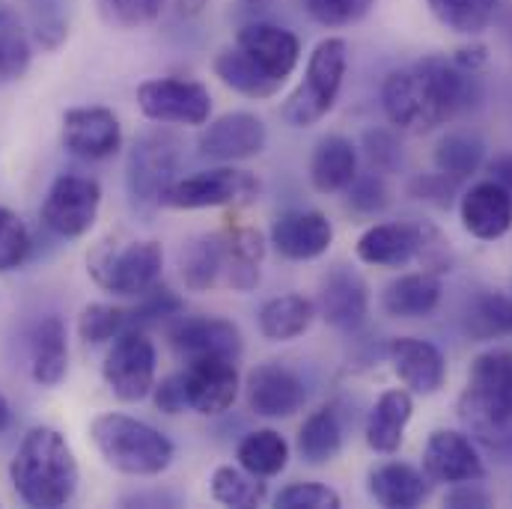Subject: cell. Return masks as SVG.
Returning a JSON list of instances; mask_svg holds the SVG:
<instances>
[{"instance_id": "cell-1", "label": "cell", "mask_w": 512, "mask_h": 509, "mask_svg": "<svg viewBox=\"0 0 512 509\" xmlns=\"http://www.w3.org/2000/svg\"><path fill=\"white\" fill-rule=\"evenodd\" d=\"M474 75L447 57H426L408 69H396L384 78V114L393 126L414 134L444 126L480 96Z\"/></svg>"}, {"instance_id": "cell-2", "label": "cell", "mask_w": 512, "mask_h": 509, "mask_svg": "<svg viewBox=\"0 0 512 509\" xmlns=\"http://www.w3.org/2000/svg\"><path fill=\"white\" fill-rule=\"evenodd\" d=\"M9 480L27 507L60 509L72 504L81 471L69 441L57 429L33 426L9 462Z\"/></svg>"}, {"instance_id": "cell-3", "label": "cell", "mask_w": 512, "mask_h": 509, "mask_svg": "<svg viewBox=\"0 0 512 509\" xmlns=\"http://www.w3.org/2000/svg\"><path fill=\"white\" fill-rule=\"evenodd\" d=\"M265 256L262 233L254 227H230L224 233L197 236L179 254V271L191 292L259 286V262Z\"/></svg>"}, {"instance_id": "cell-4", "label": "cell", "mask_w": 512, "mask_h": 509, "mask_svg": "<svg viewBox=\"0 0 512 509\" xmlns=\"http://www.w3.org/2000/svg\"><path fill=\"white\" fill-rule=\"evenodd\" d=\"M459 417L489 450H512V352L492 349L471 361Z\"/></svg>"}, {"instance_id": "cell-5", "label": "cell", "mask_w": 512, "mask_h": 509, "mask_svg": "<svg viewBox=\"0 0 512 509\" xmlns=\"http://www.w3.org/2000/svg\"><path fill=\"white\" fill-rule=\"evenodd\" d=\"M90 438L108 468L128 477H158L173 462V441L155 426L120 411L99 414L90 423Z\"/></svg>"}, {"instance_id": "cell-6", "label": "cell", "mask_w": 512, "mask_h": 509, "mask_svg": "<svg viewBox=\"0 0 512 509\" xmlns=\"http://www.w3.org/2000/svg\"><path fill=\"white\" fill-rule=\"evenodd\" d=\"M349 63V45L340 36H328L310 54L304 81L292 90L283 105V120L292 128L316 126L334 108Z\"/></svg>"}, {"instance_id": "cell-7", "label": "cell", "mask_w": 512, "mask_h": 509, "mask_svg": "<svg viewBox=\"0 0 512 509\" xmlns=\"http://www.w3.org/2000/svg\"><path fill=\"white\" fill-rule=\"evenodd\" d=\"M164 268V251L161 242L143 239L117 245L111 239L99 242L87 256V271L105 292L123 295V298H140L152 286H158Z\"/></svg>"}, {"instance_id": "cell-8", "label": "cell", "mask_w": 512, "mask_h": 509, "mask_svg": "<svg viewBox=\"0 0 512 509\" xmlns=\"http://www.w3.org/2000/svg\"><path fill=\"white\" fill-rule=\"evenodd\" d=\"M259 197V182L248 170H233V167H215L203 170L185 179H173L158 206L164 209H215V206H248Z\"/></svg>"}, {"instance_id": "cell-9", "label": "cell", "mask_w": 512, "mask_h": 509, "mask_svg": "<svg viewBox=\"0 0 512 509\" xmlns=\"http://www.w3.org/2000/svg\"><path fill=\"white\" fill-rule=\"evenodd\" d=\"M102 209V188L90 176L63 173L51 182L42 203V224L60 239H81L93 230Z\"/></svg>"}, {"instance_id": "cell-10", "label": "cell", "mask_w": 512, "mask_h": 509, "mask_svg": "<svg viewBox=\"0 0 512 509\" xmlns=\"http://www.w3.org/2000/svg\"><path fill=\"white\" fill-rule=\"evenodd\" d=\"M182 143L170 131H149L134 140L128 155L126 185L137 206H152L161 200L164 188L176 179Z\"/></svg>"}, {"instance_id": "cell-11", "label": "cell", "mask_w": 512, "mask_h": 509, "mask_svg": "<svg viewBox=\"0 0 512 509\" xmlns=\"http://www.w3.org/2000/svg\"><path fill=\"white\" fill-rule=\"evenodd\" d=\"M155 343L143 328H126L105 355L102 376L120 402H140L155 387Z\"/></svg>"}, {"instance_id": "cell-12", "label": "cell", "mask_w": 512, "mask_h": 509, "mask_svg": "<svg viewBox=\"0 0 512 509\" xmlns=\"http://www.w3.org/2000/svg\"><path fill=\"white\" fill-rule=\"evenodd\" d=\"M137 108L155 123L206 126L212 117V96L200 81L152 78L137 87Z\"/></svg>"}, {"instance_id": "cell-13", "label": "cell", "mask_w": 512, "mask_h": 509, "mask_svg": "<svg viewBox=\"0 0 512 509\" xmlns=\"http://www.w3.org/2000/svg\"><path fill=\"white\" fill-rule=\"evenodd\" d=\"M170 346L176 349V355L185 364L203 361V358H227V361L239 364V358L245 352L239 325H233L230 319H218V316L182 319L170 331Z\"/></svg>"}, {"instance_id": "cell-14", "label": "cell", "mask_w": 512, "mask_h": 509, "mask_svg": "<svg viewBox=\"0 0 512 509\" xmlns=\"http://www.w3.org/2000/svg\"><path fill=\"white\" fill-rule=\"evenodd\" d=\"M265 143H268L265 123L254 114L236 111V114H224V117L212 120L200 131L197 152L206 161L233 164V161L256 158L265 149Z\"/></svg>"}, {"instance_id": "cell-15", "label": "cell", "mask_w": 512, "mask_h": 509, "mask_svg": "<svg viewBox=\"0 0 512 509\" xmlns=\"http://www.w3.org/2000/svg\"><path fill=\"white\" fill-rule=\"evenodd\" d=\"M423 474L432 483H480L486 477V465L465 432L435 429L423 447Z\"/></svg>"}, {"instance_id": "cell-16", "label": "cell", "mask_w": 512, "mask_h": 509, "mask_svg": "<svg viewBox=\"0 0 512 509\" xmlns=\"http://www.w3.org/2000/svg\"><path fill=\"white\" fill-rule=\"evenodd\" d=\"M245 393H248L251 411L259 417H268V420L292 417L307 402V390H304V382L298 379V373H292L289 367H283L277 361H265V364L254 367L248 373Z\"/></svg>"}, {"instance_id": "cell-17", "label": "cell", "mask_w": 512, "mask_h": 509, "mask_svg": "<svg viewBox=\"0 0 512 509\" xmlns=\"http://www.w3.org/2000/svg\"><path fill=\"white\" fill-rule=\"evenodd\" d=\"M63 146L90 161H102L120 152L123 126L111 108H72L63 114Z\"/></svg>"}, {"instance_id": "cell-18", "label": "cell", "mask_w": 512, "mask_h": 509, "mask_svg": "<svg viewBox=\"0 0 512 509\" xmlns=\"http://www.w3.org/2000/svg\"><path fill=\"white\" fill-rule=\"evenodd\" d=\"M271 245L283 259L310 262L328 254V248L334 245V224L328 221V215L313 209L283 212L271 224Z\"/></svg>"}, {"instance_id": "cell-19", "label": "cell", "mask_w": 512, "mask_h": 509, "mask_svg": "<svg viewBox=\"0 0 512 509\" xmlns=\"http://www.w3.org/2000/svg\"><path fill=\"white\" fill-rule=\"evenodd\" d=\"M185 390H188V408L197 414H224L236 396H239V370L236 361L227 358H203L191 361L182 370Z\"/></svg>"}, {"instance_id": "cell-20", "label": "cell", "mask_w": 512, "mask_h": 509, "mask_svg": "<svg viewBox=\"0 0 512 509\" xmlns=\"http://www.w3.org/2000/svg\"><path fill=\"white\" fill-rule=\"evenodd\" d=\"M370 310V289L364 283V277L346 265H334L319 289V301H316V313L340 328V331H352L364 322Z\"/></svg>"}, {"instance_id": "cell-21", "label": "cell", "mask_w": 512, "mask_h": 509, "mask_svg": "<svg viewBox=\"0 0 512 509\" xmlns=\"http://www.w3.org/2000/svg\"><path fill=\"white\" fill-rule=\"evenodd\" d=\"M236 45L254 60L265 75H271L280 84L295 72V66L301 60V42H298V36L292 30L277 27V24H268V21L245 24L239 30Z\"/></svg>"}, {"instance_id": "cell-22", "label": "cell", "mask_w": 512, "mask_h": 509, "mask_svg": "<svg viewBox=\"0 0 512 509\" xmlns=\"http://www.w3.org/2000/svg\"><path fill=\"white\" fill-rule=\"evenodd\" d=\"M387 355H390V364H393V373L399 376V382L420 396L438 393L447 382V358L429 340L396 337L390 343Z\"/></svg>"}, {"instance_id": "cell-23", "label": "cell", "mask_w": 512, "mask_h": 509, "mask_svg": "<svg viewBox=\"0 0 512 509\" xmlns=\"http://www.w3.org/2000/svg\"><path fill=\"white\" fill-rule=\"evenodd\" d=\"M462 227L480 239V242H495L504 239L512 230V197L504 185L495 179L477 182L459 203Z\"/></svg>"}, {"instance_id": "cell-24", "label": "cell", "mask_w": 512, "mask_h": 509, "mask_svg": "<svg viewBox=\"0 0 512 509\" xmlns=\"http://www.w3.org/2000/svg\"><path fill=\"white\" fill-rule=\"evenodd\" d=\"M69 373V343L60 316H45L30 334V376L42 387H57Z\"/></svg>"}, {"instance_id": "cell-25", "label": "cell", "mask_w": 512, "mask_h": 509, "mask_svg": "<svg viewBox=\"0 0 512 509\" xmlns=\"http://www.w3.org/2000/svg\"><path fill=\"white\" fill-rule=\"evenodd\" d=\"M358 176V149L343 134H328L316 143L310 158V182L319 194H337Z\"/></svg>"}, {"instance_id": "cell-26", "label": "cell", "mask_w": 512, "mask_h": 509, "mask_svg": "<svg viewBox=\"0 0 512 509\" xmlns=\"http://www.w3.org/2000/svg\"><path fill=\"white\" fill-rule=\"evenodd\" d=\"M367 489L382 507L414 509L429 498V477L405 462H387L370 471Z\"/></svg>"}, {"instance_id": "cell-27", "label": "cell", "mask_w": 512, "mask_h": 509, "mask_svg": "<svg viewBox=\"0 0 512 509\" xmlns=\"http://www.w3.org/2000/svg\"><path fill=\"white\" fill-rule=\"evenodd\" d=\"M414 414V399L408 390H384L367 417V444L376 453H396L402 447L408 420Z\"/></svg>"}, {"instance_id": "cell-28", "label": "cell", "mask_w": 512, "mask_h": 509, "mask_svg": "<svg viewBox=\"0 0 512 509\" xmlns=\"http://www.w3.org/2000/svg\"><path fill=\"white\" fill-rule=\"evenodd\" d=\"M355 254L367 265L402 268L411 259H417V227L414 224H376L358 239Z\"/></svg>"}, {"instance_id": "cell-29", "label": "cell", "mask_w": 512, "mask_h": 509, "mask_svg": "<svg viewBox=\"0 0 512 509\" xmlns=\"http://www.w3.org/2000/svg\"><path fill=\"white\" fill-rule=\"evenodd\" d=\"M441 301V283L432 271L402 274L393 283H387L382 292V307L393 319H420L429 316Z\"/></svg>"}, {"instance_id": "cell-30", "label": "cell", "mask_w": 512, "mask_h": 509, "mask_svg": "<svg viewBox=\"0 0 512 509\" xmlns=\"http://www.w3.org/2000/svg\"><path fill=\"white\" fill-rule=\"evenodd\" d=\"M316 319V304L304 295H277L259 307V334L271 343H286L301 337Z\"/></svg>"}, {"instance_id": "cell-31", "label": "cell", "mask_w": 512, "mask_h": 509, "mask_svg": "<svg viewBox=\"0 0 512 509\" xmlns=\"http://www.w3.org/2000/svg\"><path fill=\"white\" fill-rule=\"evenodd\" d=\"M343 450V423L334 405L316 408L298 429V453L307 465H328Z\"/></svg>"}, {"instance_id": "cell-32", "label": "cell", "mask_w": 512, "mask_h": 509, "mask_svg": "<svg viewBox=\"0 0 512 509\" xmlns=\"http://www.w3.org/2000/svg\"><path fill=\"white\" fill-rule=\"evenodd\" d=\"M215 75L221 78V84H227L230 90H236L248 99H271L280 90V81L265 75L239 45L227 48L215 57Z\"/></svg>"}, {"instance_id": "cell-33", "label": "cell", "mask_w": 512, "mask_h": 509, "mask_svg": "<svg viewBox=\"0 0 512 509\" xmlns=\"http://www.w3.org/2000/svg\"><path fill=\"white\" fill-rule=\"evenodd\" d=\"M239 465L245 471H251L254 477H277L286 462H289V444L280 432L274 429H256L251 435H245V441L239 444Z\"/></svg>"}, {"instance_id": "cell-34", "label": "cell", "mask_w": 512, "mask_h": 509, "mask_svg": "<svg viewBox=\"0 0 512 509\" xmlns=\"http://www.w3.org/2000/svg\"><path fill=\"white\" fill-rule=\"evenodd\" d=\"M486 146L471 134H444L435 146V167L453 182H462L480 170Z\"/></svg>"}, {"instance_id": "cell-35", "label": "cell", "mask_w": 512, "mask_h": 509, "mask_svg": "<svg viewBox=\"0 0 512 509\" xmlns=\"http://www.w3.org/2000/svg\"><path fill=\"white\" fill-rule=\"evenodd\" d=\"M268 489L262 483V477H254L251 471H245L242 465H221L212 474V498L224 507L251 509L259 507L265 501Z\"/></svg>"}, {"instance_id": "cell-36", "label": "cell", "mask_w": 512, "mask_h": 509, "mask_svg": "<svg viewBox=\"0 0 512 509\" xmlns=\"http://www.w3.org/2000/svg\"><path fill=\"white\" fill-rule=\"evenodd\" d=\"M30 39L21 24V18L0 6V81H15L27 72L30 66Z\"/></svg>"}, {"instance_id": "cell-37", "label": "cell", "mask_w": 512, "mask_h": 509, "mask_svg": "<svg viewBox=\"0 0 512 509\" xmlns=\"http://www.w3.org/2000/svg\"><path fill=\"white\" fill-rule=\"evenodd\" d=\"M435 18L453 33L477 36L495 18L498 0H429Z\"/></svg>"}, {"instance_id": "cell-38", "label": "cell", "mask_w": 512, "mask_h": 509, "mask_svg": "<svg viewBox=\"0 0 512 509\" xmlns=\"http://www.w3.org/2000/svg\"><path fill=\"white\" fill-rule=\"evenodd\" d=\"M468 331L477 340H492L501 334H512V298L486 292L468 310Z\"/></svg>"}, {"instance_id": "cell-39", "label": "cell", "mask_w": 512, "mask_h": 509, "mask_svg": "<svg viewBox=\"0 0 512 509\" xmlns=\"http://www.w3.org/2000/svg\"><path fill=\"white\" fill-rule=\"evenodd\" d=\"M126 328H131L128 310L114 304H87L78 316V334L84 343L102 346L117 340Z\"/></svg>"}, {"instance_id": "cell-40", "label": "cell", "mask_w": 512, "mask_h": 509, "mask_svg": "<svg viewBox=\"0 0 512 509\" xmlns=\"http://www.w3.org/2000/svg\"><path fill=\"white\" fill-rule=\"evenodd\" d=\"M27 254H30V230H27V224L12 209L0 206V274L15 271L18 265H24Z\"/></svg>"}, {"instance_id": "cell-41", "label": "cell", "mask_w": 512, "mask_h": 509, "mask_svg": "<svg viewBox=\"0 0 512 509\" xmlns=\"http://www.w3.org/2000/svg\"><path fill=\"white\" fill-rule=\"evenodd\" d=\"M376 0H304L307 15L322 27H346L370 12Z\"/></svg>"}, {"instance_id": "cell-42", "label": "cell", "mask_w": 512, "mask_h": 509, "mask_svg": "<svg viewBox=\"0 0 512 509\" xmlns=\"http://www.w3.org/2000/svg\"><path fill=\"white\" fill-rule=\"evenodd\" d=\"M274 504L280 509H340L343 498L322 483H292L277 495Z\"/></svg>"}, {"instance_id": "cell-43", "label": "cell", "mask_w": 512, "mask_h": 509, "mask_svg": "<svg viewBox=\"0 0 512 509\" xmlns=\"http://www.w3.org/2000/svg\"><path fill=\"white\" fill-rule=\"evenodd\" d=\"M176 313H182L179 295L158 283V286H152L146 295H140V304H137L134 310H128V319H131V328H143V325L161 322V319L176 316Z\"/></svg>"}, {"instance_id": "cell-44", "label": "cell", "mask_w": 512, "mask_h": 509, "mask_svg": "<svg viewBox=\"0 0 512 509\" xmlns=\"http://www.w3.org/2000/svg\"><path fill=\"white\" fill-rule=\"evenodd\" d=\"M417 227V259L426 265V271L432 274H444L453 265V256L447 248V239L441 236L438 227H432L429 221H414Z\"/></svg>"}, {"instance_id": "cell-45", "label": "cell", "mask_w": 512, "mask_h": 509, "mask_svg": "<svg viewBox=\"0 0 512 509\" xmlns=\"http://www.w3.org/2000/svg\"><path fill=\"white\" fill-rule=\"evenodd\" d=\"M346 191H349V206L364 215H376L390 203V191L384 185L382 173H376V170L367 176H355Z\"/></svg>"}, {"instance_id": "cell-46", "label": "cell", "mask_w": 512, "mask_h": 509, "mask_svg": "<svg viewBox=\"0 0 512 509\" xmlns=\"http://www.w3.org/2000/svg\"><path fill=\"white\" fill-rule=\"evenodd\" d=\"M99 12L108 24L117 27H143L158 21L152 0H99Z\"/></svg>"}, {"instance_id": "cell-47", "label": "cell", "mask_w": 512, "mask_h": 509, "mask_svg": "<svg viewBox=\"0 0 512 509\" xmlns=\"http://www.w3.org/2000/svg\"><path fill=\"white\" fill-rule=\"evenodd\" d=\"M364 149L370 158V167L376 173H393L402 164V149L390 131H367L364 134Z\"/></svg>"}, {"instance_id": "cell-48", "label": "cell", "mask_w": 512, "mask_h": 509, "mask_svg": "<svg viewBox=\"0 0 512 509\" xmlns=\"http://www.w3.org/2000/svg\"><path fill=\"white\" fill-rule=\"evenodd\" d=\"M152 399H155V408L164 411V414H182V411H191L188 408V390H185V376L182 373H173L167 379L152 387Z\"/></svg>"}, {"instance_id": "cell-49", "label": "cell", "mask_w": 512, "mask_h": 509, "mask_svg": "<svg viewBox=\"0 0 512 509\" xmlns=\"http://www.w3.org/2000/svg\"><path fill=\"white\" fill-rule=\"evenodd\" d=\"M411 194L417 200H426V203H435L441 209H450L453 203V179H447L444 173H429V176H417L411 182Z\"/></svg>"}, {"instance_id": "cell-50", "label": "cell", "mask_w": 512, "mask_h": 509, "mask_svg": "<svg viewBox=\"0 0 512 509\" xmlns=\"http://www.w3.org/2000/svg\"><path fill=\"white\" fill-rule=\"evenodd\" d=\"M444 504L453 509L489 507V504H492V498H489L483 489H477L474 483H456V489L444 498Z\"/></svg>"}, {"instance_id": "cell-51", "label": "cell", "mask_w": 512, "mask_h": 509, "mask_svg": "<svg viewBox=\"0 0 512 509\" xmlns=\"http://www.w3.org/2000/svg\"><path fill=\"white\" fill-rule=\"evenodd\" d=\"M209 0H152L158 18H194Z\"/></svg>"}, {"instance_id": "cell-52", "label": "cell", "mask_w": 512, "mask_h": 509, "mask_svg": "<svg viewBox=\"0 0 512 509\" xmlns=\"http://www.w3.org/2000/svg\"><path fill=\"white\" fill-rule=\"evenodd\" d=\"M489 173H492V179H495L498 185H504V188L510 191L512 197V155L495 158V161L489 164Z\"/></svg>"}, {"instance_id": "cell-53", "label": "cell", "mask_w": 512, "mask_h": 509, "mask_svg": "<svg viewBox=\"0 0 512 509\" xmlns=\"http://www.w3.org/2000/svg\"><path fill=\"white\" fill-rule=\"evenodd\" d=\"M456 63L462 66V69H468V72H477L483 63H486V48L483 45H474V48H462L459 54H456Z\"/></svg>"}, {"instance_id": "cell-54", "label": "cell", "mask_w": 512, "mask_h": 509, "mask_svg": "<svg viewBox=\"0 0 512 509\" xmlns=\"http://www.w3.org/2000/svg\"><path fill=\"white\" fill-rule=\"evenodd\" d=\"M9 423H12V411H9L6 396L0 393V432H6V429H9Z\"/></svg>"}, {"instance_id": "cell-55", "label": "cell", "mask_w": 512, "mask_h": 509, "mask_svg": "<svg viewBox=\"0 0 512 509\" xmlns=\"http://www.w3.org/2000/svg\"><path fill=\"white\" fill-rule=\"evenodd\" d=\"M251 3H259V0H251Z\"/></svg>"}]
</instances>
